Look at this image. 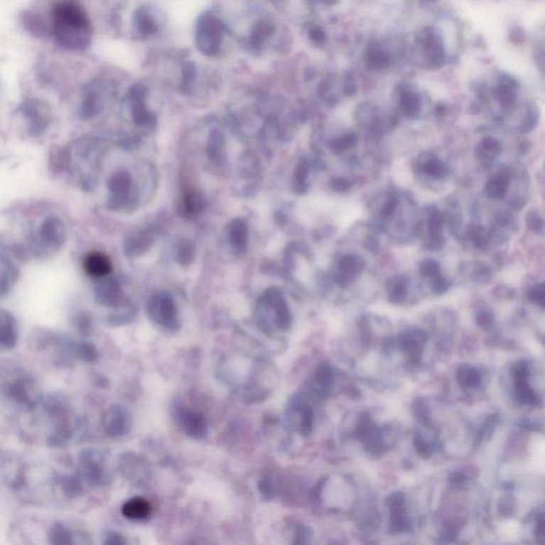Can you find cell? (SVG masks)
<instances>
[{"label":"cell","mask_w":545,"mask_h":545,"mask_svg":"<svg viewBox=\"0 0 545 545\" xmlns=\"http://www.w3.org/2000/svg\"><path fill=\"white\" fill-rule=\"evenodd\" d=\"M166 23L163 11L153 4H141L132 14V31L143 42L157 38Z\"/></svg>","instance_id":"cell-5"},{"label":"cell","mask_w":545,"mask_h":545,"mask_svg":"<svg viewBox=\"0 0 545 545\" xmlns=\"http://www.w3.org/2000/svg\"><path fill=\"white\" fill-rule=\"evenodd\" d=\"M79 474H80L81 478L91 485L99 484L102 482V476H104L102 467L96 461H94L91 455L89 454H85V457L81 459L80 465H79Z\"/></svg>","instance_id":"cell-12"},{"label":"cell","mask_w":545,"mask_h":545,"mask_svg":"<svg viewBox=\"0 0 545 545\" xmlns=\"http://www.w3.org/2000/svg\"><path fill=\"white\" fill-rule=\"evenodd\" d=\"M23 23L28 31L34 36H44L48 31V27L40 16L32 12H26L23 17Z\"/></svg>","instance_id":"cell-16"},{"label":"cell","mask_w":545,"mask_h":545,"mask_svg":"<svg viewBox=\"0 0 545 545\" xmlns=\"http://www.w3.org/2000/svg\"><path fill=\"white\" fill-rule=\"evenodd\" d=\"M307 36L310 42L313 43L316 46H323L326 43L327 36L324 29L315 23L308 26Z\"/></svg>","instance_id":"cell-18"},{"label":"cell","mask_w":545,"mask_h":545,"mask_svg":"<svg viewBox=\"0 0 545 545\" xmlns=\"http://www.w3.org/2000/svg\"><path fill=\"white\" fill-rule=\"evenodd\" d=\"M183 427L191 436H200L206 433V423L200 414H187L183 416Z\"/></svg>","instance_id":"cell-15"},{"label":"cell","mask_w":545,"mask_h":545,"mask_svg":"<svg viewBox=\"0 0 545 545\" xmlns=\"http://www.w3.org/2000/svg\"><path fill=\"white\" fill-rule=\"evenodd\" d=\"M9 396L14 399L17 403L23 404L28 408H33L36 406L33 399L29 392L28 382L23 379H18L13 382L9 387Z\"/></svg>","instance_id":"cell-14"},{"label":"cell","mask_w":545,"mask_h":545,"mask_svg":"<svg viewBox=\"0 0 545 545\" xmlns=\"http://www.w3.org/2000/svg\"><path fill=\"white\" fill-rule=\"evenodd\" d=\"M49 541L55 545H68L72 544V536L63 525L57 523L49 531Z\"/></svg>","instance_id":"cell-17"},{"label":"cell","mask_w":545,"mask_h":545,"mask_svg":"<svg viewBox=\"0 0 545 545\" xmlns=\"http://www.w3.org/2000/svg\"><path fill=\"white\" fill-rule=\"evenodd\" d=\"M17 342L16 322L12 314L0 310V348L11 350Z\"/></svg>","instance_id":"cell-8"},{"label":"cell","mask_w":545,"mask_h":545,"mask_svg":"<svg viewBox=\"0 0 545 545\" xmlns=\"http://www.w3.org/2000/svg\"><path fill=\"white\" fill-rule=\"evenodd\" d=\"M277 34L276 21L268 15H261L252 23L247 33L243 34L241 44L249 53L261 55L272 48Z\"/></svg>","instance_id":"cell-4"},{"label":"cell","mask_w":545,"mask_h":545,"mask_svg":"<svg viewBox=\"0 0 545 545\" xmlns=\"http://www.w3.org/2000/svg\"><path fill=\"white\" fill-rule=\"evenodd\" d=\"M414 53L423 68L433 70L442 68L446 62V51L441 33L435 28H424L416 36Z\"/></svg>","instance_id":"cell-3"},{"label":"cell","mask_w":545,"mask_h":545,"mask_svg":"<svg viewBox=\"0 0 545 545\" xmlns=\"http://www.w3.org/2000/svg\"><path fill=\"white\" fill-rule=\"evenodd\" d=\"M41 242L49 249H59L65 241L66 232L63 223L57 217H48L40 230Z\"/></svg>","instance_id":"cell-7"},{"label":"cell","mask_w":545,"mask_h":545,"mask_svg":"<svg viewBox=\"0 0 545 545\" xmlns=\"http://www.w3.org/2000/svg\"><path fill=\"white\" fill-rule=\"evenodd\" d=\"M77 356L85 362H92L97 358L96 348L92 344L80 343L75 348Z\"/></svg>","instance_id":"cell-19"},{"label":"cell","mask_w":545,"mask_h":545,"mask_svg":"<svg viewBox=\"0 0 545 545\" xmlns=\"http://www.w3.org/2000/svg\"><path fill=\"white\" fill-rule=\"evenodd\" d=\"M12 277L10 264L4 258L0 257V293L6 292L8 290Z\"/></svg>","instance_id":"cell-20"},{"label":"cell","mask_w":545,"mask_h":545,"mask_svg":"<svg viewBox=\"0 0 545 545\" xmlns=\"http://www.w3.org/2000/svg\"><path fill=\"white\" fill-rule=\"evenodd\" d=\"M49 31L60 46L70 50L87 48L93 38L91 18L75 0H58L53 4Z\"/></svg>","instance_id":"cell-1"},{"label":"cell","mask_w":545,"mask_h":545,"mask_svg":"<svg viewBox=\"0 0 545 545\" xmlns=\"http://www.w3.org/2000/svg\"><path fill=\"white\" fill-rule=\"evenodd\" d=\"M151 504L141 497H134L123 506V514L129 520H144L151 514Z\"/></svg>","instance_id":"cell-11"},{"label":"cell","mask_w":545,"mask_h":545,"mask_svg":"<svg viewBox=\"0 0 545 545\" xmlns=\"http://www.w3.org/2000/svg\"><path fill=\"white\" fill-rule=\"evenodd\" d=\"M104 426L109 435H123L126 428L125 412L119 407L110 408L104 414Z\"/></svg>","instance_id":"cell-10"},{"label":"cell","mask_w":545,"mask_h":545,"mask_svg":"<svg viewBox=\"0 0 545 545\" xmlns=\"http://www.w3.org/2000/svg\"><path fill=\"white\" fill-rule=\"evenodd\" d=\"M85 272L91 277L102 278L108 275L111 272L110 260L106 255L102 253H91L85 257Z\"/></svg>","instance_id":"cell-9"},{"label":"cell","mask_w":545,"mask_h":545,"mask_svg":"<svg viewBox=\"0 0 545 545\" xmlns=\"http://www.w3.org/2000/svg\"><path fill=\"white\" fill-rule=\"evenodd\" d=\"M62 488H63V491L68 497H72V495H77L80 492L81 485L77 478L72 477V476H68V477L63 478V480H62Z\"/></svg>","instance_id":"cell-21"},{"label":"cell","mask_w":545,"mask_h":545,"mask_svg":"<svg viewBox=\"0 0 545 545\" xmlns=\"http://www.w3.org/2000/svg\"><path fill=\"white\" fill-rule=\"evenodd\" d=\"M367 63L376 70H384L392 63V55L380 45H372L367 48L365 55Z\"/></svg>","instance_id":"cell-13"},{"label":"cell","mask_w":545,"mask_h":545,"mask_svg":"<svg viewBox=\"0 0 545 545\" xmlns=\"http://www.w3.org/2000/svg\"><path fill=\"white\" fill-rule=\"evenodd\" d=\"M230 36L227 23L215 10L204 11L194 26V44L198 53L208 59L223 55Z\"/></svg>","instance_id":"cell-2"},{"label":"cell","mask_w":545,"mask_h":545,"mask_svg":"<svg viewBox=\"0 0 545 545\" xmlns=\"http://www.w3.org/2000/svg\"><path fill=\"white\" fill-rule=\"evenodd\" d=\"M21 112L27 119L32 134H42L50 121V110L41 100L32 99L21 106Z\"/></svg>","instance_id":"cell-6"}]
</instances>
